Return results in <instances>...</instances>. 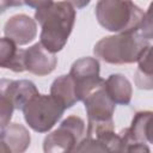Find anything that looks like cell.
I'll return each mask as SVG.
<instances>
[{
    "label": "cell",
    "mask_w": 153,
    "mask_h": 153,
    "mask_svg": "<svg viewBox=\"0 0 153 153\" xmlns=\"http://www.w3.org/2000/svg\"><path fill=\"white\" fill-rule=\"evenodd\" d=\"M100 65L94 57H81L73 62L69 75L73 79L78 102H82L93 90L104 84V79L99 76Z\"/></svg>",
    "instance_id": "obj_8"
},
{
    "label": "cell",
    "mask_w": 153,
    "mask_h": 153,
    "mask_svg": "<svg viewBox=\"0 0 153 153\" xmlns=\"http://www.w3.org/2000/svg\"><path fill=\"white\" fill-rule=\"evenodd\" d=\"M65 106L51 94H35L23 106L26 124L37 133L49 131L65 112Z\"/></svg>",
    "instance_id": "obj_4"
},
{
    "label": "cell",
    "mask_w": 153,
    "mask_h": 153,
    "mask_svg": "<svg viewBox=\"0 0 153 153\" xmlns=\"http://www.w3.org/2000/svg\"><path fill=\"white\" fill-rule=\"evenodd\" d=\"M85 122L81 117L72 115L65 118L61 124L48 134L43 140V151L45 153L73 152L78 143L84 139Z\"/></svg>",
    "instance_id": "obj_6"
},
{
    "label": "cell",
    "mask_w": 153,
    "mask_h": 153,
    "mask_svg": "<svg viewBox=\"0 0 153 153\" xmlns=\"http://www.w3.org/2000/svg\"><path fill=\"white\" fill-rule=\"evenodd\" d=\"M151 48L152 45H148L136 61L139 63V67L135 73V84L141 90H151L153 86Z\"/></svg>",
    "instance_id": "obj_16"
},
{
    "label": "cell",
    "mask_w": 153,
    "mask_h": 153,
    "mask_svg": "<svg viewBox=\"0 0 153 153\" xmlns=\"http://www.w3.org/2000/svg\"><path fill=\"white\" fill-rule=\"evenodd\" d=\"M53 2V0H23V4L29 6V7H32V8H39V7H43L48 4Z\"/></svg>",
    "instance_id": "obj_18"
},
{
    "label": "cell",
    "mask_w": 153,
    "mask_h": 153,
    "mask_svg": "<svg viewBox=\"0 0 153 153\" xmlns=\"http://www.w3.org/2000/svg\"><path fill=\"white\" fill-rule=\"evenodd\" d=\"M24 49L18 48V45L10 38H0V67L11 69L16 73H22L25 71L23 63Z\"/></svg>",
    "instance_id": "obj_13"
},
{
    "label": "cell",
    "mask_w": 153,
    "mask_h": 153,
    "mask_svg": "<svg viewBox=\"0 0 153 153\" xmlns=\"http://www.w3.org/2000/svg\"><path fill=\"white\" fill-rule=\"evenodd\" d=\"M5 37L12 39L17 45H26L37 36L36 20L26 14L12 16L4 26Z\"/></svg>",
    "instance_id": "obj_10"
},
{
    "label": "cell",
    "mask_w": 153,
    "mask_h": 153,
    "mask_svg": "<svg viewBox=\"0 0 153 153\" xmlns=\"http://www.w3.org/2000/svg\"><path fill=\"white\" fill-rule=\"evenodd\" d=\"M23 63L25 71L38 76H44L55 69L57 65V57L54 53H50L48 49H45L41 42H38L27 49H24Z\"/></svg>",
    "instance_id": "obj_9"
},
{
    "label": "cell",
    "mask_w": 153,
    "mask_h": 153,
    "mask_svg": "<svg viewBox=\"0 0 153 153\" xmlns=\"http://www.w3.org/2000/svg\"><path fill=\"white\" fill-rule=\"evenodd\" d=\"M100 26L111 32H123L137 27L145 12L133 0H98L94 8Z\"/></svg>",
    "instance_id": "obj_3"
},
{
    "label": "cell",
    "mask_w": 153,
    "mask_h": 153,
    "mask_svg": "<svg viewBox=\"0 0 153 153\" xmlns=\"http://www.w3.org/2000/svg\"><path fill=\"white\" fill-rule=\"evenodd\" d=\"M82 102L87 114L86 136H91L104 129H115L112 116L116 104L106 93L104 84L93 90Z\"/></svg>",
    "instance_id": "obj_5"
},
{
    "label": "cell",
    "mask_w": 153,
    "mask_h": 153,
    "mask_svg": "<svg viewBox=\"0 0 153 153\" xmlns=\"http://www.w3.org/2000/svg\"><path fill=\"white\" fill-rule=\"evenodd\" d=\"M65 1L69 2L74 8H84L91 2V0H65Z\"/></svg>",
    "instance_id": "obj_19"
},
{
    "label": "cell",
    "mask_w": 153,
    "mask_h": 153,
    "mask_svg": "<svg viewBox=\"0 0 153 153\" xmlns=\"http://www.w3.org/2000/svg\"><path fill=\"white\" fill-rule=\"evenodd\" d=\"M75 8L67 1H53L36 8L35 20L41 25V43L50 53L62 50L75 23Z\"/></svg>",
    "instance_id": "obj_2"
},
{
    "label": "cell",
    "mask_w": 153,
    "mask_h": 153,
    "mask_svg": "<svg viewBox=\"0 0 153 153\" xmlns=\"http://www.w3.org/2000/svg\"><path fill=\"white\" fill-rule=\"evenodd\" d=\"M11 82V79H0V129L11 122L16 110L12 100Z\"/></svg>",
    "instance_id": "obj_17"
},
{
    "label": "cell",
    "mask_w": 153,
    "mask_h": 153,
    "mask_svg": "<svg viewBox=\"0 0 153 153\" xmlns=\"http://www.w3.org/2000/svg\"><path fill=\"white\" fill-rule=\"evenodd\" d=\"M152 111H139L129 128L122 130V152H149L152 139Z\"/></svg>",
    "instance_id": "obj_7"
},
{
    "label": "cell",
    "mask_w": 153,
    "mask_h": 153,
    "mask_svg": "<svg viewBox=\"0 0 153 153\" xmlns=\"http://www.w3.org/2000/svg\"><path fill=\"white\" fill-rule=\"evenodd\" d=\"M10 7H18V6H23V0H8Z\"/></svg>",
    "instance_id": "obj_20"
},
{
    "label": "cell",
    "mask_w": 153,
    "mask_h": 153,
    "mask_svg": "<svg viewBox=\"0 0 153 153\" xmlns=\"http://www.w3.org/2000/svg\"><path fill=\"white\" fill-rule=\"evenodd\" d=\"M104 87L115 104L128 105L130 103L133 96V87L128 78H126L123 74H110L108 79L104 80Z\"/></svg>",
    "instance_id": "obj_12"
},
{
    "label": "cell",
    "mask_w": 153,
    "mask_h": 153,
    "mask_svg": "<svg viewBox=\"0 0 153 153\" xmlns=\"http://www.w3.org/2000/svg\"><path fill=\"white\" fill-rule=\"evenodd\" d=\"M11 93L16 110H22L23 106L26 104V102L39 92L36 85L31 80L22 79V80H12Z\"/></svg>",
    "instance_id": "obj_15"
},
{
    "label": "cell",
    "mask_w": 153,
    "mask_h": 153,
    "mask_svg": "<svg viewBox=\"0 0 153 153\" xmlns=\"http://www.w3.org/2000/svg\"><path fill=\"white\" fill-rule=\"evenodd\" d=\"M30 142V133L20 123H8L0 130V153L25 152Z\"/></svg>",
    "instance_id": "obj_11"
},
{
    "label": "cell",
    "mask_w": 153,
    "mask_h": 153,
    "mask_svg": "<svg viewBox=\"0 0 153 153\" xmlns=\"http://www.w3.org/2000/svg\"><path fill=\"white\" fill-rule=\"evenodd\" d=\"M152 20L151 11L145 12L142 23L131 30L117 32L99 39L93 47L96 57L111 65H126L137 61L142 51L151 45Z\"/></svg>",
    "instance_id": "obj_1"
},
{
    "label": "cell",
    "mask_w": 153,
    "mask_h": 153,
    "mask_svg": "<svg viewBox=\"0 0 153 153\" xmlns=\"http://www.w3.org/2000/svg\"><path fill=\"white\" fill-rule=\"evenodd\" d=\"M50 94L60 100L65 109L72 108L78 102L74 82L69 74L60 75L53 81L50 86Z\"/></svg>",
    "instance_id": "obj_14"
}]
</instances>
